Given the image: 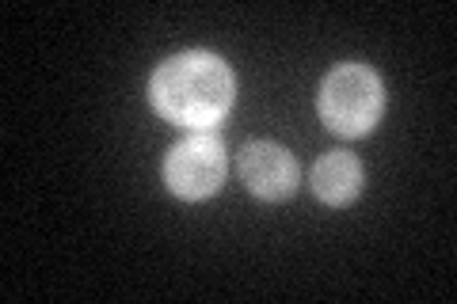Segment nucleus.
<instances>
[{"label": "nucleus", "instance_id": "obj_1", "mask_svg": "<svg viewBox=\"0 0 457 304\" xmlns=\"http://www.w3.org/2000/svg\"><path fill=\"white\" fill-rule=\"evenodd\" d=\"M149 99L161 119L187 126V129H210L218 126L237 99V77L228 62L206 50L176 53L153 72Z\"/></svg>", "mask_w": 457, "mask_h": 304}, {"label": "nucleus", "instance_id": "obj_2", "mask_svg": "<svg viewBox=\"0 0 457 304\" xmlns=\"http://www.w3.org/2000/svg\"><path fill=\"white\" fill-rule=\"evenodd\" d=\"M320 119L339 137H366L385 114V84L370 65L343 62L320 84Z\"/></svg>", "mask_w": 457, "mask_h": 304}, {"label": "nucleus", "instance_id": "obj_3", "mask_svg": "<svg viewBox=\"0 0 457 304\" xmlns=\"http://www.w3.org/2000/svg\"><path fill=\"white\" fill-rule=\"evenodd\" d=\"M225 171H228L225 144L213 134H206V129H198V134L171 144L164 160V183L183 201H203L221 191Z\"/></svg>", "mask_w": 457, "mask_h": 304}, {"label": "nucleus", "instance_id": "obj_4", "mask_svg": "<svg viewBox=\"0 0 457 304\" xmlns=\"http://www.w3.org/2000/svg\"><path fill=\"white\" fill-rule=\"evenodd\" d=\"M297 160L275 141H248L240 152V179L263 201H282L297 191Z\"/></svg>", "mask_w": 457, "mask_h": 304}, {"label": "nucleus", "instance_id": "obj_5", "mask_svg": "<svg viewBox=\"0 0 457 304\" xmlns=\"http://www.w3.org/2000/svg\"><path fill=\"white\" fill-rule=\"evenodd\" d=\"M362 160L354 152H328L317 160V168H312V194H317L324 206H351L354 198L362 194Z\"/></svg>", "mask_w": 457, "mask_h": 304}]
</instances>
